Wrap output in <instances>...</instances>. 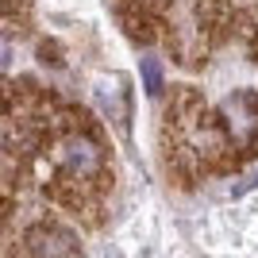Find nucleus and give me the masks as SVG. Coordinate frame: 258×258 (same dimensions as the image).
Listing matches in <instances>:
<instances>
[{"label":"nucleus","instance_id":"nucleus-2","mask_svg":"<svg viewBox=\"0 0 258 258\" xmlns=\"http://www.w3.org/2000/svg\"><path fill=\"white\" fill-rule=\"evenodd\" d=\"M66 162H70V170L74 173H93L97 170V162H100V151H97V143L93 139H70L66 143Z\"/></svg>","mask_w":258,"mask_h":258},{"label":"nucleus","instance_id":"nucleus-1","mask_svg":"<svg viewBox=\"0 0 258 258\" xmlns=\"http://www.w3.org/2000/svg\"><path fill=\"white\" fill-rule=\"evenodd\" d=\"M97 100H100V108L116 119L119 127H127V89H123V77L100 81L97 85Z\"/></svg>","mask_w":258,"mask_h":258},{"label":"nucleus","instance_id":"nucleus-3","mask_svg":"<svg viewBox=\"0 0 258 258\" xmlns=\"http://www.w3.org/2000/svg\"><path fill=\"white\" fill-rule=\"evenodd\" d=\"M139 77H143L147 97H158L162 93V66H158V58H143L139 62Z\"/></svg>","mask_w":258,"mask_h":258}]
</instances>
